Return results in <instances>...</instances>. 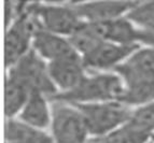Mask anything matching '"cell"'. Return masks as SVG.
<instances>
[{"label": "cell", "instance_id": "obj_1", "mask_svg": "<svg viewBox=\"0 0 154 143\" xmlns=\"http://www.w3.org/2000/svg\"><path fill=\"white\" fill-rule=\"evenodd\" d=\"M124 93V83L114 72H101L86 75L78 87L68 93H57L51 101H63L70 105L120 101Z\"/></svg>", "mask_w": 154, "mask_h": 143}, {"label": "cell", "instance_id": "obj_2", "mask_svg": "<svg viewBox=\"0 0 154 143\" xmlns=\"http://www.w3.org/2000/svg\"><path fill=\"white\" fill-rule=\"evenodd\" d=\"M82 113L90 135L101 138L121 127L131 116V108L120 101L73 105Z\"/></svg>", "mask_w": 154, "mask_h": 143}, {"label": "cell", "instance_id": "obj_3", "mask_svg": "<svg viewBox=\"0 0 154 143\" xmlns=\"http://www.w3.org/2000/svg\"><path fill=\"white\" fill-rule=\"evenodd\" d=\"M26 8L39 27L66 38L72 36L83 24L71 3L32 2L27 3Z\"/></svg>", "mask_w": 154, "mask_h": 143}, {"label": "cell", "instance_id": "obj_4", "mask_svg": "<svg viewBox=\"0 0 154 143\" xmlns=\"http://www.w3.org/2000/svg\"><path fill=\"white\" fill-rule=\"evenodd\" d=\"M50 129L54 143H88L90 137L82 113L63 101H52Z\"/></svg>", "mask_w": 154, "mask_h": 143}, {"label": "cell", "instance_id": "obj_5", "mask_svg": "<svg viewBox=\"0 0 154 143\" xmlns=\"http://www.w3.org/2000/svg\"><path fill=\"white\" fill-rule=\"evenodd\" d=\"M27 3L14 22L7 28L5 38V62L7 68L17 64L25 55L32 50L33 35L38 23L27 11Z\"/></svg>", "mask_w": 154, "mask_h": 143}, {"label": "cell", "instance_id": "obj_6", "mask_svg": "<svg viewBox=\"0 0 154 143\" xmlns=\"http://www.w3.org/2000/svg\"><path fill=\"white\" fill-rule=\"evenodd\" d=\"M8 72L21 80L31 92L42 93L49 98L57 94L56 87L50 77L48 62L33 50L25 55L17 64L9 68Z\"/></svg>", "mask_w": 154, "mask_h": 143}, {"label": "cell", "instance_id": "obj_7", "mask_svg": "<svg viewBox=\"0 0 154 143\" xmlns=\"http://www.w3.org/2000/svg\"><path fill=\"white\" fill-rule=\"evenodd\" d=\"M112 72L121 78L124 86L137 84L154 85V49L139 47Z\"/></svg>", "mask_w": 154, "mask_h": 143}, {"label": "cell", "instance_id": "obj_8", "mask_svg": "<svg viewBox=\"0 0 154 143\" xmlns=\"http://www.w3.org/2000/svg\"><path fill=\"white\" fill-rule=\"evenodd\" d=\"M140 46L139 44L123 45L103 41L91 53L82 57L84 66L92 70H113L122 65L133 55Z\"/></svg>", "mask_w": 154, "mask_h": 143}, {"label": "cell", "instance_id": "obj_9", "mask_svg": "<svg viewBox=\"0 0 154 143\" xmlns=\"http://www.w3.org/2000/svg\"><path fill=\"white\" fill-rule=\"evenodd\" d=\"M48 67L57 93L71 92L88 75L82 56L79 54L49 62Z\"/></svg>", "mask_w": 154, "mask_h": 143}, {"label": "cell", "instance_id": "obj_10", "mask_svg": "<svg viewBox=\"0 0 154 143\" xmlns=\"http://www.w3.org/2000/svg\"><path fill=\"white\" fill-rule=\"evenodd\" d=\"M83 22L101 23L124 17L133 10L137 1H88L71 2Z\"/></svg>", "mask_w": 154, "mask_h": 143}, {"label": "cell", "instance_id": "obj_11", "mask_svg": "<svg viewBox=\"0 0 154 143\" xmlns=\"http://www.w3.org/2000/svg\"><path fill=\"white\" fill-rule=\"evenodd\" d=\"M32 50L48 64L79 54L68 38L52 33L39 26L33 35Z\"/></svg>", "mask_w": 154, "mask_h": 143}, {"label": "cell", "instance_id": "obj_12", "mask_svg": "<svg viewBox=\"0 0 154 143\" xmlns=\"http://www.w3.org/2000/svg\"><path fill=\"white\" fill-rule=\"evenodd\" d=\"M50 98L42 93L31 92L26 105L16 118L37 129L45 130L52 122V105Z\"/></svg>", "mask_w": 154, "mask_h": 143}, {"label": "cell", "instance_id": "obj_13", "mask_svg": "<svg viewBox=\"0 0 154 143\" xmlns=\"http://www.w3.org/2000/svg\"><path fill=\"white\" fill-rule=\"evenodd\" d=\"M5 143H54L51 133L27 125L17 118L7 120Z\"/></svg>", "mask_w": 154, "mask_h": 143}, {"label": "cell", "instance_id": "obj_14", "mask_svg": "<svg viewBox=\"0 0 154 143\" xmlns=\"http://www.w3.org/2000/svg\"><path fill=\"white\" fill-rule=\"evenodd\" d=\"M31 90L13 74H7L5 88V114L7 120L16 118L26 105Z\"/></svg>", "mask_w": 154, "mask_h": 143}, {"label": "cell", "instance_id": "obj_15", "mask_svg": "<svg viewBox=\"0 0 154 143\" xmlns=\"http://www.w3.org/2000/svg\"><path fill=\"white\" fill-rule=\"evenodd\" d=\"M103 40L123 45L138 44L139 28L127 16L101 22Z\"/></svg>", "mask_w": 154, "mask_h": 143}, {"label": "cell", "instance_id": "obj_16", "mask_svg": "<svg viewBox=\"0 0 154 143\" xmlns=\"http://www.w3.org/2000/svg\"><path fill=\"white\" fill-rule=\"evenodd\" d=\"M151 139V135L142 132L127 120L109 135L92 139L90 143H148Z\"/></svg>", "mask_w": 154, "mask_h": 143}, {"label": "cell", "instance_id": "obj_17", "mask_svg": "<svg viewBox=\"0 0 154 143\" xmlns=\"http://www.w3.org/2000/svg\"><path fill=\"white\" fill-rule=\"evenodd\" d=\"M128 122L152 138L154 135V103L136 108L131 112Z\"/></svg>", "mask_w": 154, "mask_h": 143}, {"label": "cell", "instance_id": "obj_18", "mask_svg": "<svg viewBox=\"0 0 154 143\" xmlns=\"http://www.w3.org/2000/svg\"><path fill=\"white\" fill-rule=\"evenodd\" d=\"M126 16L139 29H154V1L138 2Z\"/></svg>", "mask_w": 154, "mask_h": 143}, {"label": "cell", "instance_id": "obj_19", "mask_svg": "<svg viewBox=\"0 0 154 143\" xmlns=\"http://www.w3.org/2000/svg\"><path fill=\"white\" fill-rule=\"evenodd\" d=\"M154 49V29H139L138 44Z\"/></svg>", "mask_w": 154, "mask_h": 143}, {"label": "cell", "instance_id": "obj_20", "mask_svg": "<svg viewBox=\"0 0 154 143\" xmlns=\"http://www.w3.org/2000/svg\"><path fill=\"white\" fill-rule=\"evenodd\" d=\"M148 143H154V141H152V140H151V141H149Z\"/></svg>", "mask_w": 154, "mask_h": 143}, {"label": "cell", "instance_id": "obj_21", "mask_svg": "<svg viewBox=\"0 0 154 143\" xmlns=\"http://www.w3.org/2000/svg\"><path fill=\"white\" fill-rule=\"evenodd\" d=\"M151 140H152V141H154V135H153V137H152V139H151Z\"/></svg>", "mask_w": 154, "mask_h": 143}]
</instances>
